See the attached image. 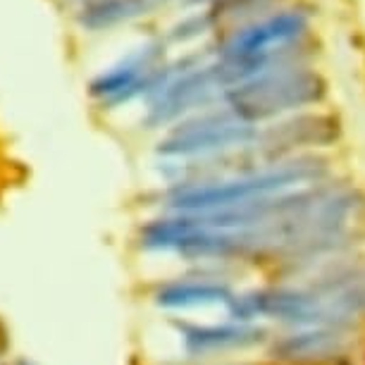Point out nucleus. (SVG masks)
<instances>
[{
    "label": "nucleus",
    "instance_id": "10",
    "mask_svg": "<svg viewBox=\"0 0 365 365\" xmlns=\"http://www.w3.org/2000/svg\"><path fill=\"white\" fill-rule=\"evenodd\" d=\"M12 365H36V363H34V361H29V358H17V361L12 363Z\"/></svg>",
    "mask_w": 365,
    "mask_h": 365
},
{
    "label": "nucleus",
    "instance_id": "8",
    "mask_svg": "<svg viewBox=\"0 0 365 365\" xmlns=\"http://www.w3.org/2000/svg\"><path fill=\"white\" fill-rule=\"evenodd\" d=\"M336 306L344 308V311H363L365 308V289H354V292L344 294Z\"/></svg>",
    "mask_w": 365,
    "mask_h": 365
},
{
    "label": "nucleus",
    "instance_id": "3",
    "mask_svg": "<svg viewBox=\"0 0 365 365\" xmlns=\"http://www.w3.org/2000/svg\"><path fill=\"white\" fill-rule=\"evenodd\" d=\"M251 132L244 127L234 125H220V122H198V125H179L172 134L158 143V153L168 158H182V155H196L203 150L222 148L230 143H241L249 139Z\"/></svg>",
    "mask_w": 365,
    "mask_h": 365
},
{
    "label": "nucleus",
    "instance_id": "2",
    "mask_svg": "<svg viewBox=\"0 0 365 365\" xmlns=\"http://www.w3.org/2000/svg\"><path fill=\"white\" fill-rule=\"evenodd\" d=\"M230 313L237 320L267 315V318L296 322V325H315V322L325 320L318 301L308 294L294 292V289H263V292H253L241 299H232Z\"/></svg>",
    "mask_w": 365,
    "mask_h": 365
},
{
    "label": "nucleus",
    "instance_id": "4",
    "mask_svg": "<svg viewBox=\"0 0 365 365\" xmlns=\"http://www.w3.org/2000/svg\"><path fill=\"white\" fill-rule=\"evenodd\" d=\"M179 334L184 336L189 354H208V351L234 349V346H251L263 339V329L251 325H189L177 322Z\"/></svg>",
    "mask_w": 365,
    "mask_h": 365
},
{
    "label": "nucleus",
    "instance_id": "6",
    "mask_svg": "<svg viewBox=\"0 0 365 365\" xmlns=\"http://www.w3.org/2000/svg\"><path fill=\"white\" fill-rule=\"evenodd\" d=\"M234 294L222 284L212 282H168L158 287L155 303L165 308H194L208 303H225L230 306Z\"/></svg>",
    "mask_w": 365,
    "mask_h": 365
},
{
    "label": "nucleus",
    "instance_id": "5",
    "mask_svg": "<svg viewBox=\"0 0 365 365\" xmlns=\"http://www.w3.org/2000/svg\"><path fill=\"white\" fill-rule=\"evenodd\" d=\"M344 336L334 329H308V332L289 334L272 346V356L282 361H325L341 354Z\"/></svg>",
    "mask_w": 365,
    "mask_h": 365
},
{
    "label": "nucleus",
    "instance_id": "11",
    "mask_svg": "<svg viewBox=\"0 0 365 365\" xmlns=\"http://www.w3.org/2000/svg\"><path fill=\"white\" fill-rule=\"evenodd\" d=\"M0 365H12V363H3V361H0Z\"/></svg>",
    "mask_w": 365,
    "mask_h": 365
},
{
    "label": "nucleus",
    "instance_id": "1",
    "mask_svg": "<svg viewBox=\"0 0 365 365\" xmlns=\"http://www.w3.org/2000/svg\"><path fill=\"white\" fill-rule=\"evenodd\" d=\"M168 77L160 67V46L146 43L134 48L125 58H120L113 67L101 72L91 81V96L106 106H120L134 98H143L146 93H155Z\"/></svg>",
    "mask_w": 365,
    "mask_h": 365
},
{
    "label": "nucleus",
    "instance_id": "9",
    "mask_svg": "<svg viewBox=\"0 0 365 365\" xmlns=\"http://www.w3.org/2000/svg\"><path fill=\"white\" fill-rule=\"evenodd\" d=\"M8 351H10V329L0 320V361H3V356L8 354Z\"/></svg>",
    "mask_w": 365,
    "mask_h": 365
},
{
    "label": "nucleus",
    "instance_id": "7",
    "mask_svg": "<svg viewBox=\"0 0 365 365\" xmlns=\"http://www.w3.org/2000/svg\"><path fill=\"white\" fill-rule=\"evenodd\" d=\"M148 8V0H81L77 19L84 29L103 31L134 17H141Z\"/></svg>",
    "mask_w": 365,
    "mask_h": 365
}]
</instances>
